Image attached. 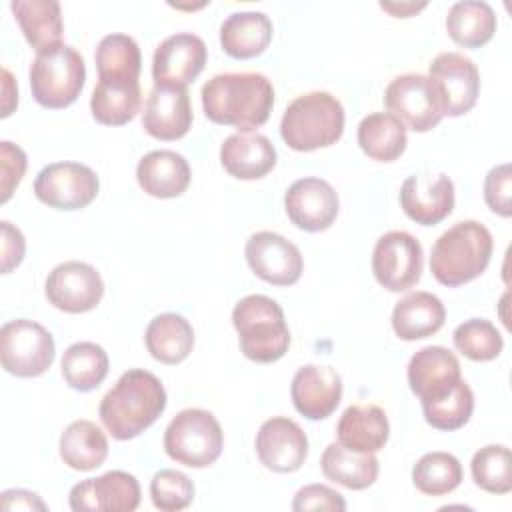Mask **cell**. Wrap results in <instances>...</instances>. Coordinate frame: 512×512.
I'll list each match as a JSON object with an SVG mask.
<instances>
[{"mask_svg": "<svg viewBox=\"0 0 512 512\" xmlns=\"http://www.w3.org/2000/svg\"><path fill=\"white\" fill-rule=\"evenodd\" d=\"M272 40V22L264 12H234L220 26L222 50L238 60L260 56Z\"/></svg>", "mask_w": 512, "mask_h": 512, "instance_id": "cell-28", "label": "cell"}, {"mask_svg": "<svg viewBox=\"0 0 512 512\" xmlns=\"http://www.w3.org/2000/svg\"><path fill=\"white\" fill-rule=\"evenodd\" d=\"M246 262L250 270L274 284V286H292L302 276V254L284 236L276 232H256L246 242Z\"/></svg>", "mask_w": 512, "mask_h": 512, "instance_id": "cell-15", "label": "cell"}, {"mask_svg": "<svg viewBox=\"0 0 512 512\" xmlns=\"http://www.w3.org/2000/svg\"><path fill=\"white\" fill-rule=\"evenodd\" d=\"M240 350L248 360L270 364L280 360L290 346V330L280 304L264 294L242 298L232 310Z\"/></svg>", "mask_w": 512, "mask_h": 512, "instance_id": "cell-4", "label": "cell"}, {"mask_svg": "<svg viewBox=\"0 0 512 512\" xmlns=\"http://www.w3.org/2000/svg\"><path fill=\"white\" fill-rule=\"evenodd\" d=\"M0 360L8 374L34 378L54 362V338L38 322L16 318L0 330Z\"/></svg>", "mask_w": 512, "mask_h": 512, "instance_id": "cell-8", "label": "cell"}, {"mask_svg": "<svg viewBox=\"0 0 512 512\" xmlns=\"http://www.w3.org/2000/svg\"><path fill=\"white\" fill-rule=\"evenodd\" d=\"M320 466L328 480L350 490L372 486L380 472L378 458L372 452H356L340 442H332L324 448Z\"/></svg>", "mask_w": 512, "mask_h": 512, "instance_id": "cell-29", "label": "cell"}, {"mask_svg": "<svg viewBox=\"0 0 512 512\" xmlns=\"http://www.w3.org/2000/svg\"><path fill=\"white\" fill-rule=\"evenodd\" d=\"M166 408V390L148 370L124 372L106 392L98 414L116 440H130L150 428Z\"/></svg>", "mask_w": 512, "mask_h": 512, "instance_id": "cell-2", "label": "cell"}, {"mask_svg": "<svg viewBox=\"0 0 512 512\" xmlns=\"http://www.w3.org/2000/svg\"><path fill=\"white\" fill-rule=\"evenodd\" d=\"M454 346L474 362L494 360L504 346L496 326L484 318H470L454 330Z\"/></svg>", "mask_w": 512, "mask_h": 512, "instance_id": "cell-40", "label": "cell"}, {"mask_svg": "<svg viewBox=\"0 0 512 512\" xmlns=\"http://www.w3.org/2000/svg\"><path fill=\"white\" fill-rule=\"evenodd\" d=\"M2 74H4V106H2V116L6 118L12 112V108L18 104V90H10L14 86V82H12V76H10V72L6 68L2 70Z\"/></svg>", "mask_w": 512, "mask_h": 512, "instance_id": "cell-47", "label": "cell"}, {"mask_svg": "<svg viewBox=\"0 0 512 512\" xmlns=\"http://www.w3.org/2000/svg\"><path fill=\"white\" fill-rule=\"evenodd\" d=\"M422 256V246L412 234L404 230L386 232L372 252L374 278L390 292H404L418 284L424 266Z\"/></svg>", "mask_w": 512, "mask_h": 512, "instance_id": "cell-10", "label": "cell"}, {"mask_svg": "<svg viewBox=\"0 0 512 512\" xmlns=\"http://www.w3.org/2000/svg\"><path fill=\"white\" fill-rule=\"evenodd\" d=\"M84 58L68 44H56L42 52L30 66V90L34 100L50 110H60L76 102L84 88Z\"/></svg>", "mask_w": 512, "mask_h": 512, "instance_id": "cell-6", "label": "cell"}, {"mask_svg": "<svg viewBox=\"0 0 512 512\" xmlns=\"http://www.w3.org/2000/svg\"><path fill=\"white\" fill-rule=\"evenodd\" d=\"M68 500L74 512H132L140 504V484L124 470H110L72 486Z\"/></svg>", "mask_w": 512, "mask_h": 512, "instance_id": "cell-16", "label": "cell"}, {"mask_svg": "<svg viewBox=\"0 0 512 512\" xmlns=\"http://www.w3.org/2000/svg\"><path fill=\"white\" fill-rule=\"evenodd\" d=\"M292 510L304 512V510H330V512H342L346 510V502L340 492L324 486V484H310L296 492L292 500Z\"/></svg>", "mask_w": 512, "mask_h": 512, "instance_id": "cell-44", "label": "cell"}, {"mask_svg": "<svg viewBox=\"0 0 512 512\" xmlns=\"http://www.w3.org/2000/svg\"><path fill=\"white\" fill-rule=\"evenodd\" d=\"M150 496L158 510H184L194 500V484L184 472L164 468L154 474L150 482Z\"/></svg>", "mask_w": 512, "mask_h": 512, "instance_id": "cell-41", "label": "cell"}, {"mask_svg": "<svg viewBox=\"0 0 512 512\" xmlns=\"http://www.w3.org/2000/svg\"><path fill=\"white\" fill-rule=\"evenodd\" d=\"M380 6H382L384 10H388L390 14L398 16V18H408V16H412L414 12L422 10L426 4H386V2H380Z\"/></svg>", "mask_w": 512, "mask_h": 512, "instance_id": "cell-48", "label": "cell"}, {"mask_svg": "<svg viewBox=\"0 0 512 512\" xmlns=\"http://www.w3.org/2000/svg\"><path fill=\"white\" fill-rule=\"evenodd\" d=\"M144 130L156 140H178L192 126V106L186 88L154 86L142 112Z\"/></svg>", "mask_w": 512, "mask_h": 512, "instance_id": "cell-22", "label": "cell"}, {"mask_svg": "<svg viewBox=\"0 0 512 512\" xmlns=\"http://www.w3.org/2000/svg\"><path fill=\"white\" fill-rule=\"evenodd\" d=\"M460 380V362L444 346H424L408 362V384L420 402L446 396Z\"/></svg>", "mask_w": 512, "mask_h": 512, "instance_id": "cell-20", "label": "cell"}, {"mask_svg": "<svg viewBox=\"0 0 512 512\" xmlns=\"http://www.w3.org/2000/svg\"><path fill=\"white\" fill-rule=\"evenodd\" d=\"M44 290L54 308L68 314H82L100 304L104 296V282L94 266L70 260L52 268Z\"/></svg>", "mask_w": 512, "mask_h": 512, "instance_id": "cell-13", "label": "cell"}, {"mask_svg": "<svg viewBox=\"0 0 512 512\" xmlns=\"http://www.w3.org/2000/svg\"><path fill=\"white\" fill-rule=\"evenodd\" d=\"M472 478L476 486L490 494H508L512 490L510 450L502 444H488L472 456Z\"/></svg>", "mask_w": 512, "mask_h": 512, "instance_id": "cell-39", "label": "cell"}, {"mask_svg": "<svg viewBox=\"0 0 512 512\" xmlns=\"http://www.w3.org/2000/svg\"><path fill=\"white\" fill-rule=\"evenodd\" d=\"M446 320L442 300L430 292H412L396 302L392 328L400 340L412 342L436 334Z\"/></svg>", "mask_w": 512, "mask_h": 512, "instance_id": "cell-26", "label": "cell"}, {"mask_svg": "<svg viewBox=\"0 0 512 512\" xmlns=\"http://www.w3.org/2000/svg\"><path fill=\"white\" fill-rule=\"evenodd\" d=\"M220 162L238 180H258L276 166V148L264 134L236 132L224 140Z\"/></svg>", "mask_w": 512, "mask_h": 512, "instance_id": "cell-23", "label": "cell"}, {"mask_svg": "<svg viewBox=\"0 0 512 512\" xmlns=\"http://www.w3.org/2000/svg\"><path fill=\"white\" fill-rule=\"evenodd\" d=\"M224 446V432L212 412L186 408L178 412L166 432V454L188 468H206L218 460Z\"/></svg>", "mask_w": 512, "mask_h": 512, "instance_id": "cell-7", "label": "cell"}, {"mask_svg": "<svg viewBox=\"0 0 512 512\" xmlns=\"http://www.w3.org/2000/svg\"><path fill=\"white\" fill-rule=\"evenodd\" d=\"M0 202H8L14 188L20 184L24 172H26V154L22 148L14 146L12 142L0 144Z\"/></svg>", "mask_w": 512, "mask_h": 512, "instance_id": "cell-43", "label": "cell"}, {"mask_svg": "<svg viewBox=\"0 0 512 512\" xmlns=\"http://www.w3.org/2000/svg\"><path fill=\"white\" fill-rule=\"evenodd\" d=\"M256 454L268 470L280 474L296 472L308 456V438L294 420L276 416L260 426Z\"/></svg>", "mask_w": 512, "mask_h": 512, "instance_id": "cell-18", "label": "cell"}, {"mask_svg": "<svg viewBox=\"0 0 512 512\" xmlns=\"http://www.w3.org/2000/svg\"><path fill=\"white\" fill-rule=\"evenodd\" d=\"M98 78H138L142 68L140 48L126 34H108L96 48Z\"/></svg>", "mask_w": 512, "mask_h": 512, "instance_id": "cell-37", "label": "cell"}, {"mask_svg": "<svg viewBox=\"0 0 512 512\" xmlns=\"http://www.w3.org/2000/svg\"><path fill=\"white\" fill-rule=\"evenodd\" d=\"M10 10L24 38L36 52L60 44L64 24L56 0H14Z\"/></svg>", "mask_w": 512, "mask_h": 512, "instance_id": "cell-30", "label": "cell"}, {"mask_svg": "<svg viewBox=\"0 0 512 512\" xmlns=\"http://www.w3.org/2000/svg\"><path fill=\"white\" fill-rule=\"evenodd\" d=\"M484 200L492 212L508 218L512 214V166H494L484 180Z\"/></svg>", "mask_w": 512, "mask_h": 512, "instance_id": "cell-42", "label": "cell"}, {"mask_svg": "<svg viewBox=\"0 0 512 512\" xmlns=\"http://www.w3.org/2000/svg\"><path fill=\"white\" fill-rule=\"evenodd\" d=\"M142 104L138 78H98L90 98V110L96 122L104 126H122L130 122Z\"/></svg>", "mask_w": 512, "mask_h": 512, "instance_id": "cell-27", "label": "cell"}, {"mask_svg": "<svg viewBox=\"0 0 512 512\" xmlns=\"http://www.w3.org/2000/svg\"><path fill=\"white\" fill-rule=\"evenodd\" d=\"M492 248V234L484 224L476 220L458 222L434 242L430 270L444 286L466 284L486 270Z\"/></svg>", "mask_w": 512, "mask_h": 512, "instance_id": "cell-3", "label": "cell"}, {"mask_svg": "<svg viewBox=\"0 0 512 512\" xmlns=\"http://www.w3.org/2000/svg\"><path fill=\"white\" fill-rule=\"evenodd\" d=\"M344 132V108L328 92H308L288 104L280 122L282 140L298 152L332 146Z\"/></svg>", "mask_w": 512, "mask_h": 512, "instance_id": "cell-5", "label": "cell"}, {"mask_svg": "<svg viewBox=\"0 0 512 512\" xmlns=\"http://www.w3.org/2000/svg\"><path fill=\"white\" fill-rule=\"evenodd\" d=\"M384 102L388 112L414 132L432 130L444 116L432 82L422 74L396 76L384 92Z\"/></svg>", "mask_w": 512, "mask_h": 512, "instance_id": "cell-12", "label": "cell"}, {"mask_svg": "<svg viewBox=\"0 0 512 512\" xmlns=\"http://www.w3.org/2000/svg\"><path fill=\"white\" fill-rule=\"evenodd\" d=\"M446 30L458 46L480 48L496 32V14L488 2L462 0L448 10Z\"/></svg>", "mask_w": 512, "mask_h": 512, "instance_id": "cell-32", "label": "cell"}, {"mask_svg": "<svg viewBox=\"0 0 512 512\" xmlns=\"http://www.w3.org/2000/svg\"><path fill=\"white\" fill-rule=\"evenodd\" d=\"M428 80L444 116H462L474 108L480 92V74L468 56L460 52L438 54L428 68Z\"/></svg>", "mask_w": 512, "mask_h": 512, "instance_id": "cell-9", "label": "cell"}, {"mask_svg": "<svg viewBox=\"0 0 512 512\" xmlns=\"http://www.w3.org/2000/svg\"><path fill=\"white\" fill-rule=\"evenodd\" d=\"M0 506L4 510H46V504L28 490H6L2 492Z\"/></svg>", "mask_w": 512, "mask_h": 512, "instance_id": "cell-46", "label": "cell"}, {"mask_svg": "<svg viewBox=\"0 0 512 512\" xmlns=\"http://www.w3.org/2000/svg\"><path fill=\"white\" fill-rule=\"evenodd\" d=\"M338 442L356 452H378L390 436L386 412L376 404H352L336 426Z\"/></svg>", "mask_w": 512, "mask_h": 512, "instance_id": "cell-25", "label": "cell"}, {"mask_svg": "<svg viewBox=\"0 0 512 512\" xmlns=\"http://www.w3.org/2000/svg\"><path fill=\"white\" fill-rule=\"evenodd\" d=\"M60 456L74 470H94L108 456L106 434L90 420H74L60 436Z\"/></svg>", "mask_w": 512, "mask_h": 512, "instance_id": "cell-33", "label": "cell"}, {"mask_svg": "<svg viewBox=\"0 0 512 512\" xmlns=\"http://www.w3.org/2000/svg\"><path fill=\"white\" fill-rule=\"evenodd\" d=\"M0 228H2V274H8L12 268H16L22 262L26 252V242L22 232L10 222L2 220Z\"/></svg>", "mask_w": 512, "mask_h": 512, "instance_id": "cell-45", "label": "cell"}, {"mask_svg": "<svg viewBox=\"0 0 512 512\" xmlns=\"http://www.w3.org/2000/svg\"><path fill=\"white\" fill-rule=\"evenodd\" d=\"M206 44L200 36L178 32L168 36L154 52L152 76L156 86L186 88L206 64Z\"/></svg>", "mask_w": 512, "mask_h": 512, "instance_id": "cell-14", "label": "cell"}, {"mask_svg": "<svg viewBox=\"0 0 512 512\" xmlns=\"http://www.w3.org/2000/svg\"><path fill=\"white\" fill-rule=\"evenodd\" d=\"M362 152L378 162H392L406 150V128L390 112H374L358 124Z\"/></svg>", "mask_w": 512, "mask_h": 512, "instance_id": "cell-34", "label": "cell"}, {"mask_svg": "<svg viewBox=\"0 0 512 512\" xmlns=\"http://www.w3.org/2000/svg\"><path fill=\"white\" fill-rule=\"evenodd\" d=\"M108 354L96 342H74L62 356V376L78 392L98 388L108 374Z\"/></svg>", "mask_w": 512, "mask_h": 512, "instance_id": "cell-35", "label": "cell"}, {"mask_svg": "<svg viewBox=\"0 0 512 512\" xmlns=\"http://www.w3.org/2000/svg\"><path fill=\"white\" fill-rule=\"evenodd\" d=\"M190 176L186 158L174 150H152L136 166L140 188L154 198H176L184 194Z\"/></svg>", "mask_w": 512, "mask_h": 512, "instance_id": "cell-24", "label": "cell"}, {"mask_svg": "<svg viewBox=\"0 0 512 512\" xmlns=\"http://www.w3.org/2000/svg\"><path fill=\"white\" fill-rule=\"evenodd\" d=\"M412 482L422 494H448L462 482L460 460L450 452H428L414 464Z\"/></svg>", "mask_w": 512, "mask_h": 512, "instance_id": "cell-36", "label": "cell"}, {"mask_svg": "<svg viewBox=\"0 0 512 512\" xmlns=\"http://www.w3.org/2000/svg\"><path fill=\"white\" fill-rule=\"evenodd\" d=\"M294 408L308 420L328 418L342 400V378L330 366H302L290 386Z\"/></svg>", "mask_w": 512, "mask_h": 512, "instance_id": "cell-21", "label": "cell"}, {"mask_svg": "<svg viewBox=\"0 0 512 512\" xmlns=\"http://www.w3.org/2000/svg\"><path fill=\"white\" fill-rule=\"evenodd\" d=\"M474 410V394L470 386L460 380L446 396L430 402H422L426 422L436 430H458L462 428Z\"/></svg>", "mask_w": 512, "mask_h": 512, "instance_id": "cell-38", "label": "cell"}, {"mask_svg": "<svg viewBox=\"0 0 512 512\" xmlns=\"http://www.w3.org/2000/svg\"><path fill=\"white\" fill-rule=\"evenodd\" d=\"M284 206L294 226L306 232H322L336 220L340 202L330 182L300 178L286 190Z\"/></svg>", "mask_w": 512, "mask_h": 512, "instance_id": "cell-17", "label": "cell"}, {"mask_svg": "<svg viewBox=\"0 0 512 512\" xmlns=\"http://www.w3.org/2000/svg\"><path fill=\"white\" fill-rule=\"evenodd\" d=\"M98 176L80 162H54L44 166L34 180V194L56 210L86 208L98 196Z\"/></svg>", "mask_w": 512, "mask_h": 512, "instance_id": "cell-11", "label": "cell"}, {"mask_svg": "<svg viewBox=\"0 0 512 512\" xmlns=\"http://www.w3.org/2000/svg\"><path fill=\"white\" fill-rule=\"evenodd\" d=\"M144 340L154 360L162 364H180L192 352L194 330L184 316L166 312L150 320Z\"/></svg>", "mask_w": 512, "mask_h": 512, "instance_id": "cell-31", "label": "cell"}, {"mask_svg": "<svg viewBox=\"0 0 512 512\" xmlns=\"http://www.w3.org/2000/svg\"><path fill=\"white\" fill-rule=\"evenodd\" d=\"M274 106L272 82L260 72H226L202 86V108L210 122L240 132L260 128Z\"/></svg>", "mask_w": 512, "mask_h": 512, "instance_id": "cell-1", "label": "cell"}, {"mask_svg": "<svg viewBox=\"0 0 512 512\" xmlns=\"http://www.w3.org/2000/svg\"><path fill=\"white\" fill-rule=\"evenodd\" d=\"M400 206L416 224L434 226L454 208V182L446 174L408 176L400 188Z\"/></svg>", "mask_w": 512, "mask_h": 512, "instance_id": "cell-19", "label": "cell"}]
</instances>
